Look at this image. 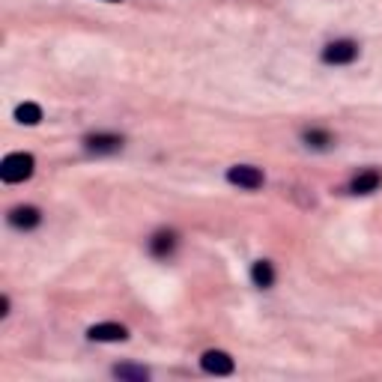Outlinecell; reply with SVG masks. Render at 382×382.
Masks as SVG:
<instances>
[{"mask_svg":"<svg viewBox=\"0 0 382 382\" xmlns=\"http://www.w3.org/2000/svg\"><path fill=\"white\" fill-rule=\"evenodd\" d=\"M33 156L30 152H12V156L4 159V164H0V176H4V182H24L33 176Z\"/></svg>","mask_w":382,"mask_h":382,"instance_id":"obj_1","label":"cell"},{"mask_svg":"<svg viewBox=\"0 0 382 382\" xmlns=\"http://www.w3.org/2000/svg\"><path fill=\"white\" fill-rule=\"evenodd\" d=\"M174 248H176V233H171V230H159L149 239V251L156 257H167Z\"/></svg>","mask_w":382,"mask_h":382,"instance_id":"obj_9","label":"cell"},{"mask_svg":"<svg viewBox=\"0 0 382 382\" xmlns=\"http://www.w3.org/2000/svg\"><path fill=\"white\" fill-rule=\"evenodd\" d=\"M304 144L314 147V149H326L331 144V134L329 132H319V129H311V132H304Z\"/></svg>","mask_w":382,"mask_h":382,"instance_id":"obj_13","label":"cell"},{"mask_svg":"<svg viewBox=\"0 0 382 382\" xmlns=\"http://www.w3.org/2000/svg\"><path fill=\"white\" fill-rule=\"evenodd\" d=\"M379 186H382V176L376 171H364V174H359L353 182H349V191H353V194H371Z\"/></svg>","mask_w":382,"mask_h":382,"instance_id":"obj_8","label":"cell"},{"mask_svg":"<svg viewBox=\"0 0 382 382\" xmlns=\"http://www.w3.org/2000/svg\"><path fill=\"white\" fill-rule=\"evenodd\" d=\"M84 147L90 152H117L120 147H123V137L120 134H87Z\"/></svg>","mask_w":382,"mask_h":382,"instance_id":"obj_7","label":"cell"},{"mask_svg":"<svg viewBox=\"0 0 382 382\" xmlns=\"http://www.w3.org/2000/svg\"><path fill=\"white\" fill-rule=\"evenodd\" d=\"M356 57H359V45H356L353 39L331 42V45H326V51H323L326 63H353Z\"/></svg>","mask_w":382,"mask_h":382,"instance_id":"obj_3","label":"cell"},{"mask_svg":"<svg viewBox=\"0 0 382 382\" xmlns=\"http://www.w3.org/2000/svg\"><path fill=\"white\" fill-rule=\"evenodd\" d=\"M251 281H254V287H263V290L275 284V269H272L269 260H257V263L251 266Z\"/></svg>","mask_w":382,"mask_h":382,"instance_id":"obj_10","label":"cell"},{"mask_svg":"<svg viewBox=\"0 0 382 382\" xmlns=\"http://www.w3.org/2000/svg\"><path fill=\"white\" fill-rule=\"evenodd\" d=\"M39 221H42V216H39L36 206H15L9 212V224L18 227V230H33Z\"/></svg>","mask_w":382,"mask_h":382,"instance_id":"obj_6","label":"cell"},{"mask_svg":"<svg viewBox=\"0 0 382 382\" xmlns=\"http://www.w3.org/2000/svg\"><path fill=\"white\" fill-rule=\"evenodd\" d=\"M9 314V299L4 296V299H0V317H6Z\"/></svg>","mask_w":382,"mask_h":382,"instance_id":"obj_14","label":"cell"},{"mask_svg":"<svg viewBox=\"0 0 382 382\" xmlns=\"http://www.w3.org/2000/svg\"><path fill=\"white\" fill-rule=\"evenodd\" d=\"M87 338L90 341H102V344H114V341H126L129 338V331L126 326H120V323H99L87 331Z\"/></svg>","mask_w":382,"mask_h":382,"instance_id":"obj_5","label":"cell"},{"mask_svg":"<svg viewBox=\"0 0 382 382\" xmlns=\"http://www.w3.org/2000/svg\"><path fill=\"white\" fill-rule=\"evenodd\" d=\"M15 120L24 123V126H36L42 120V108H39V105H33V102H24V105L15 108Z\"/></svg>","mask_w":382,"mask_h":382,"instance_id":"obj_11","label":"cell"},{"mask_svg":"<svg viewBox=\"0 0 382 382\" xmlns=\"http://www.w3.org/2000/svg\"><path fill=\"white\" fill-rule=\"evenodd\" d=\"M201 368L206 373L227 376V373H233V359L227 353H221V349H209V353H203V359H201Z\"/></svg>","mask_w":382,"mask_h":382,"instance_id":"obj_4","label":"cell"},{"mask_svg":"<svg viewBox=\"0 0 382 382\" xmlns=\"http://www.w3.org/2000/svg\"><path fill=\"white\" fill-rule=\"evenodd\" d=\"M227 179L239 189H260L263 186V171H260V167H251V164H236V167L227 171Z\"/></svg>","mask_w":382,"mask_h":382,"instance_id":"obj_2","label":"cell"},{"mask_svg":"<svg viewBox=\"0 0 382 382\" xmlns=\"http://www.w3.org/2000/svg\"><path fill=\"white\" fill-rule=\"evenodd\" d=\"M114 376H120V379H134V382H144V379L149 376V371H147V368H134V364H117V368H114Z\"/></svg>","mask_w":382,"mask_h":382,"instance_id":"obj_12","label":"cell"},{"mask_svg":"<svg viewBox=\"0 0 382 382\" xmlns=\"http://www.w3.org/2000/svg\"><path fill=\"white\" fill-rule=\"evenodd\" d=\"M105 4H120V0H105Z\"/></svg>","mask_w":382,"mask_h":382,"instance_id":"obj_15","label":"cell"}]
</instances>
